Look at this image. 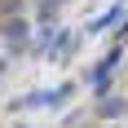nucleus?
<instances>
[{
  "label": "nucleus",
  "instance_id": "obj_1",
  "mask_svg": "<svg viewBox=\"0 0 128 128\" xmlns=\"http://www.w3.org/2000/svg\"><path fill=\"white\" fill-rule=\"evenodd\" d=\"M119 58H124V49L115 44V49H110V53L102 58V62H97V66L88 71V84H93V93H97V97H106V88H110V71L119 66Z\"/></svg>",
  "mask_w": 128,
  "mask_h": 128
},
{
  "label": "nucleus",
  "instance_id": "obj_2",
  "mask_svg": "<svg viewBox=\"0 0 128 128\" xmlns=\"http://www.w3.org/2000/svg\"><path fill=\"white\" fill-rule=\"evenodd\" d=\"M4 40H9L13 49L26 44V22H22V18H9V22H4Z\"/></svg>",
  "mask_w": 128,
  "mask_h": 128
},
{
  "label": "nucleus",
  "instance_id": "obj_3",
  "mask_svg": "<svg viewBox=\"0 0 128 128\" xmlns=\"http://www.w3.org/2000/svg\"><path fill=\"white\" fill-rule=\"evenodd\" d=\"M124 110H128L124 97H102V106H97V115H102V119H119Z\"/></svg>",
  "mask_w": 128,
  "mask_h": 128
},
{
  "label": "nucleus",
  "instance_id": "obj_4",
  "mask_svg": "<svg viewBox=\"0 0 128 128\" xmlns=\"http://www.w3.org/2000/svg\"><path fill=\"white\" fill-rule=\"evenodd\" d=\"M0 75H4V58H0Z\"/></svg>",
  "mask_w": 128,
  "mask_h": 128
}]
</instances>
